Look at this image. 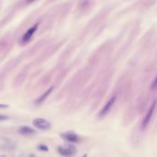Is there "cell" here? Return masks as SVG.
Returning <instances> with one entry per match:
<instances>
[{"label":"cell","instance_id":"obj_1","mask_svg":"<svg viewBox=\"0 0 157 157\" xmlns=\"http://www.w3.org/2000/svg\"><path fill=\"white\" fill-rule=\"evenodd\" d=\"M17 147V143L9 139V138H6V137H0V149L3 151H14Z\"/></svg>","mask_w":157,"mask_h":157},{"label":"cell","instance_id":"obj_2","mask_svg":"<svg viewBox=\"0 0 157 157\" xmlns=\"http://www.w3.org/2000/svg\"><path fill=\"white\" fill-rule=\"evenodd\" d=\"M156 106H157V99H155V100L152 102V104L151 105L150 109H148V112H147L146 116L144 117V119H143V120H142V130H145V129L147 128L148 124L150 123V121H151V119H152V115H153V113H154V110H155Z\"/></svg>","mask_w":157,"mask_h":157},{"label":"cell","instance_id":"obj_3","mask_svg":"<svg viewBox=\"0 0 157 157\" xmlns=\"http://www.w3.org/2000/svg\"><path fill=\"white\" fill-rule=\"evenodd\" d=\"M33 125L36 128H38L40 130H49L51 128V126H52L51 123L47 119H42V118L35 119L33 120Z\"/></svg>","mask_w":157,"mask_h":157},{"label":"cell","instance_id":"obj_4","mask_svg":"<svg viewBox=\"0 0 157 157\" xmlns=\"http://www.w3.org/2000/svg\"><path fill=\"white\" fill-rule=\"evenodd\" d=\"M116 99H117L116 96H113L112 98L109 99V100L107 102V104H106V105L103 107V109H101V111H100V113H99V117H104V116H106V115L110 111V109H112V107L114 106V104H115V102H116Z\"/></svg>","mask_w":157,"mask_h":157},{"label":"cell","instance_id":"obj_5","mask_svg":"<svg viewBox=\"0 0 157 157\" xmlns=\"http://www.w3.org/2000/svg\"><path fill=\"white\" fill-rule=\"evenodd\" d=\"M58 152L60 154L64 156H71L75 153V148L74 146H60L58 148Z\"/></svg>","mask_w":157,"mask_h":157},{"label":"cell","instance_id":"obj_6","mask_svg":"<svg viewBox=\"0 0 157 157\" xmlns=\"http://www.w3.org/2000/svg\"><path fill=\"white\" fill-rule=\"evenodd\" d=\"M37 28H38V24L32 26L29 29H28V30L26 31V32H25V34L23 35V37H22V42H28L31 38H32V36L35 34Z\"/></svg>","mask_w":157,"mask_h":157},{"label":"cell","instance_id":"obj_7","mask_svg":"<svg viewBox=\"0 0 157 157\" xmlns=\"http://www.w3.org/2000/svg\"><path fill=\"white\" fill-rule=\"evenodd\" d=\"M61 136L69 142H78L80 141V138L73 132L62 133V134H61Z\"/></svg>","mask_w":157,"mask_h":157},{"label":"cell","instance_id":"obj_8","mask_svg":"<svg viewBox=\"0 0 157 157\" xmlns=\"http://www.w3.org/2000/svg\"><path fill=\"white\" fill-rule=\"evenodd\" d=\"M52 87H51V88H49L43 95H42L38 99H37V101H36V103L37 104H41V103H42L45 99H46V98H48V96L50 95V94L52 93Z\"/></svg>","mask_w":157,"mask_h":157},{"label":"cell","instance_id":"obj_9","mask_svg":"<svg viewBox=\"0 0 157 157\" xmlns=\"http://www.w3.org/2000/svg\"><path fill=\"white\" fill-rule=\"evenodd\" d=\"M19 132L24 134V135H30V134H33L35 132V131L33 129H31L29 127H21L19 129Z\"/></svg>","mask_w":157,"mask_h":157},{"label":"cell","instance_id":"obj_10","mask_svg":"<svg viewBox=\"0 0 157 157\" xmlns=\"http://www.w3.org/2000/svg\"><path fill=\"white\" fill-rule=\"evenodd\" d=\"M156 88H157V75H156V77L154 78V80H153L152 84L151 85V87H150V89H151L152 91H153V90H155Z\"/></svg>","mask_w":157,"mask_h":157},{"label":"cell","instance_id":"obj_11","mask_svg":"<svg viewBox=\"0 0 157 157\" xmlns=\"http://www.w3.org/2000/svg\"><path fill=\"white\" fill-rule=\"evenodd\" d=\"M8 116H5V115H0V121H3V120H6L8 119Z\"/></svg>","mask_w":157,"mask_h":157},{"label":"cell","instance_id":"obj_12","mask_svg":"<svg viewBox=\"0 0 157 157\" xmlns=\"http://www.w3.org/2000/svg\"><path fill=\"white\" fill-rule=\"evenodd\" d=\"M8 107V105H4V104H0V109H5V108H7Z\"/></svg>","mask_w":157,"mask_h":157}]
</instances>
